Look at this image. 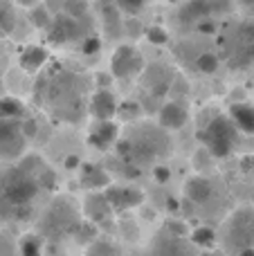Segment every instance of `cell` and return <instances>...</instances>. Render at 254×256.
<instances>
[{
	"mask_svg": "<svg viewBox=\"0 0 254 256\" xmlns=\"http://www.w3.org/2000/svg\"><path fill=\"white\" fill-rule=\"evenodd\" d=\"M90 110L97 120H112L117 115V102L112 97V92L108 90H97L90 99Z\"/></svg>",
	"mask_w": 254,
	"mask_h": 256,
	"instance_id": "7c38bea8",
	"label": "cell"
},
{
	"mask_svg": "<svg viewBox=\"0 0 254 256\" xmlns=\"http://www.w3.org/2000/svg\"><path fill=\"white\" fill-rule=\"evenodd\" d=\"M106 200L110 209H124V207H140L144 202V194L133 186H112L106 191Z\"/></svg>",
	"mask_w": 254,
	"mask_h": 256,
	"instance_id": "30bf717a",
	"label": "cell"
},
{
	"mask_svg": "<svg viewBox=\"0 0 254 256\" xmlns=\"http://www.w3.org/2000/svg\"><path fill=\"white\" fill-rule=\"evenodd\" d=\"M0 2H4V0H0Z\"/></svg>",
	"mask_w": 254,
	"mask_h": 256,
	"instance_id": "60d3db41",
	"label": "cell"
},
{
	"mask_svg": "<svg viewBox=\"0 0 254 256\" xmlns=\"http://www.w3.org/2000/svg\"><path fill=\"white\" fill-rule=\"evenodd\" d=\"M117 7L124 9L126 14H138L144 7V0H115Z\"/></svg>",
	"mask_w": 254,
	"mask_h": 256,
	"instance_id": "f546056e",
	"label": "cell"
},
{
	"mask_svg": "<svg viewBox=\"0 0 254 256\" xmlns=\"http://www.w3.org/2000/svg\"><path fill=\"white\" fill-rule=\"evenodd\" d=\"M18 2H20L22 7H34V4H36V0H18Z\"/></svg>",
	"mask_w": 254,
	"mask_h": 256,
	"instance_id": "ab89813d",
	"label": "cell"
},
{
	"mask_svg": "<svg viewBox=\"0 0 254 256\" xmlns=\"http://www.w3.org/2000/svg\"><path fill=\"white\" fill-rule=\"evenodd\" d=\"M212 194H214V186H212V182L207 180V178L198 176L187 182V198L192 200L194 204H205L207 200L212 198Z\"/></svg>",
	"mask_w": 254,
	"mask_h": 256,
	"instance_id": "5bb4252c",
	"label": "cell"
},
{
	"mask_svg": "<svg viewBox=\"0 0 254 256\" xmlns=\"http://www.w3.org/2000/svg\"><path fill=\"white\" fill-rule=\"evenodd\" d=\"M238 2H241L248 12H254V0H238Z\"/></svg>",
	"mask_w": 254,
	"mask_h": 256,
	"instance_id": "f35d334b",
	"label": "cell"
},
{
	"mask_svg": "<svg viewBox=\"0 0 254 256\" xmlns=\"http://www.w3.org/2000/svg\"><path fill=\"white\" fill-rule=\"evenodd\" d=\"M76 36V18L61 14V16H54L52 22L48 27V38L54 45H63L68 40H72Z\"/></svg>",
	"mask_w": 254,
	"mask_h": 256,
	"instance_id": "9c48e42d",
	"label": "cell"
},
{
	"mask_svg": "<svg viewBox=\"0 0 254 256\" xmlns=\"http://www.w3.org/2000/svg\"><path fill=\"white\" fill-rule=\"evenodd\" d=\"M187 124V110L180 104L169 102L160 108V126L169 128V130H178Z\"/></svg>",
	"mask_w": 254,
	"mask_h": 256,
	"instance_id": "4fadbf2b",
	"label": "cell"
},
{
	"mask_svg": "<svg viewBox=\"0 0 254 256\" xmlns=\"http://www.w3.org/2000/svg\"><path fill=\"white\" fill-rule=\"evenodd\" d=\"M90 243L92 245H90V250H88V256H120V250L104 238L90 240Z\"/></svg>",
	"mask_w": 254,
	"mask_h": 256,
	"instance_id": "7402d4cb",
	"label": "cell"
},
{
	"mask_svg": "<svg viewBox=\"0 0 254 256\" xmlns=\"http://www.w3.org/2000/svg\"><path fill=\"white\" fill-rule=\"evenodd\" d=\"M196 68L200 72H205V74H214V72L218 70V56L212 54V52L200 54V56L196 58Z\"/></svg>",
	"mask_w": 254,
	"mask_h": 256,
	"instance_id": "cb8c5ba5",
	"label": "cell"
},
{
	"mask_svg": "<svg viewBox=\"0 0 254 256\" xmlns=\"http://www.w3.org/2000/svg\"><path fill=\"white\" fill-rule=\"evenodd\" d=\"M212 14V0H189L182 9H180V20L192 22V20H202Z\"/></svg>",
	"mask_w": 254,
	"mask_h": 256,
	"instance_id": "e0dca14e",
	"label": "cell"
},
{
	"mask_svg": "<svg viewBox=\"0 0 254 256\" xmlns=\"http://www.w3.org/2000/svg\"><path fill=\"white\" fill-rule=\"evenodd\" d=\"M81 182H84L86 189H102V186L108 184V176L104 173V168H99V166H86L84 176H81Z\"/></svg>",
	"mask_w": 254,
	"mask_h": 256,
	"instance_id": "d6986e66",
	"label": "cell"
},
{
	"mask_svg": "<svg viewBox=\"0 0 254 256\" xmlns=\"http://www.w3.org/2000/svg\"><path fill=\"white\" fill-rule=\"evenodd\" d=\"M146 38L151 40L153 45H164L169 40V34H166L164 27H148L146 30Z\"/></svg>",
	"mask_w": 254,
	"mask_h": 256,
	"instance_id": "83f0119b",
	"label": "cell"
},
{
	"mask_svg": "<svg viewBox=\"0 0 254 256\" xmlns=\"http://www.w3.org/2000/svg\"><path fill=\"white\" fill-rule=\"evenodd\" d=\"M86 212H88V216L92 218L94 222L104 220V218L110 214V204H108L106 196H92V198L86 200Z\"/></svg>",
	"mask_w": 254,
	"mask_h": 256,
	"instance_id": "ac0fdd59",
	"label": "cell"
},
{
	"mask_svg": "<svg viewBox=\"0 0 254 256\" xmlns=\"http://www.w3.org/2000/svg\"><path fill=\"white\" fill-rule=\"evenodd\" d=\"M214 240H216V234L210 227H198V230L192 232V243L200 245V248H212Z\"/></svg>",
	"mask_w": 254,
	"mask_h": 256,
	"instance_id": "603a6c76",
	"label": "cell"
},
{
	"mask_svg": "<svg viewBox=\"0 0 254 256\" xmlns=\"http://www.w3.org/2000/svg\"><path fill=\"white\" fill-rule=\"evenodd\" d=\"M40 250H43V243H40L38 236H22L20 245H18V254L20 256H40Z\"/></svg>",
	"mask_w": 254,
	"mask_h": 256,
	"instance_id": "44dd1931",
	"label": "cell"
},
{
	"mask_svg": "<svg viewBox=\"0 0 254 256\" xmlns=\"http://www.w3.org/2000/svg\"><path fill=\"white\" fill-rule=\"evenodd\" d=\"M153 176H156V180L160 182V184H164V182L169 180V176H171V173H169V168H166V166H156V171H153Z\"/></svg>",
	"mask_w": 254,
	"mask_h": 256,
	"instance_id": "836d02e7",
	"label": "cell"
},
{
	"mask_svg": "<svg viewBox=\"0 0 254 256\" xmlns=\"http://www.w3.org/2000/svg\"><path fill=\"white\" fill-rule=\"evenodd\" d=\"M117 112H120L124 120H135V117L140 115V106L135 102H126V104H122V106H117Z\"/></svg>",
	"mask_w": 254,
	"mask_h": 256,
	"instance_id": "f1b7e54d",
	"label": "cell"
},
{
	"mask_svg": "<svg viewBox=\"0 0 254 256\" xmlns=\"http://www.w3.org/2000/svg\"><path fill=\"white\" fill-rule=\"evenodd\" d=\"M90 227L92 225H81V240H92V236H94V230L90 232Z\"/></svg>",
	"mask_w": 254,
	"mask_h": 256,
	"instance_id": "d590c367",
	"label": "cell"
},
{
	"mask_svg": "<svg viewBox=\"0 0 254 256\" xmlns=\"http://www.w3.org/2000/svg\"><path fill=\"white\" fill-rule=\"evenodd\" d=\"M148 256H196V254H194V250L182 240V236L162 234L156 238Z\"/></svg>",
	"mask_w": 254,
	"mask_h": 256,
	"instance_id": "ba28073f",
	"label": "cell"
},
{
	"mask_svg": "<svg viewBox=\"0 0 254 256\" xmlns=\"http://www.w3.org/2000/svg\"><path fill=\"white\" fill-rule=\"evenodd\" d=\"M22 115V104L12 97H0V117L4 120H18Z\"/></svg>",
	"mask_w": 254,
	"mask_h": 256,
	"instance_id": "ffe728a7",
	"label": "cell"
},
{
	"mask_svg": "<svg viewBox=\"0 0 254 256\" xmlns=\"http://www.w3.org/2000/svg\"><path fill=\"white\" fill-rule=\"evenodd\" d=\"M22 150H25V135L20 132V122L0 117V158H20Z\"/></svg>",
	"mask_w": 254,
	"mask_h": 256,
	"instance_id": "5b68a950",
	"label": "cell"
},
{
	"mask_svg": "<svg viewBox=\"0 0 254 256\" xmlns=\"http://www.w3.org/2000/svg\"><path fill=\"white\" fill-rule=\"evenodd\" d=\"M40 184H38V176L34 171H27L25 166L14 168L12 173H7L2 180V196L0 200L7 204H12L14 209L30 204L36 198Z\"/></svg>",
	"mask_w": 254,
	"mask_h": 256,
	"instance_id": "6da1fadb",
	"label": "cell"
},
{
	"mask_svg": "<svg viewBox=\"0 0 254 256\" xmlns=\"http://www.w3.org/2000/svg\"><path fill=\"white\" fill-rule=\"evenodd\" d=\"M236 254L238 256H254V248H243V250H238Z\"/></svg>",
	"mask_w": 254,
	"mask_h": 256,
	"instance_id": "74e56055",
	"label": "cell"
},
{
	"mask_svg": "<svg viewBox=\"0 0 254 256\" xmlns=\"http://www.w3.org/2000/svg\"><path fill=\"white\" fill-rule=\"evenodd\" d=\"M45 63H48V50L40 45H30L20 52V66L27 72H38Z\"/></svg>",
	"mask_w": 254,
	"mask_h": 256,
	"instance_id": "9a60e30c",
	"label": "cell"
},
{
	"mask_svg": "<svg viewBox=\"0 0 254 256\" xmlns=\"http://www.w3.org/2000/svg\"><path fill=\"white\" fill-rule=\"evenodd\" d=\"M66 166H68V168H74V166H79V160H76V158H72V155H70V158L66 160Z\"/></svg>",
	"mask_w": 254,
	"mask_h": 256,
	"instance_id": "8d00e7d4",
	"label": "cell"
},
{
	"mask_svg": "<svg viewBox=\"0 0 254 256\" xmlns=\"http://www.w3.org/2000/svg\"><path fill=\"white\" fill-rule=\"evenodd\" d=\"M236 126L228 117H214L210 126L198 130V140L210 148L212 155L216 158H228L232 153L234 144H236Z\"/></svg>",
	"mask_w": 254,
	"mask_h": 256,
	"instance_id": "7a4b0ae2",
	"label": "cell"
},
{
	"mask_svg": "<svg viewBox=\"0 0 254 256\" xmlns=\"http://www.w3.org/2000/svg\"><path fill=\"white\" fill-rule=\"evenodd\" d=\"M166 230H169V234H174V236L187 234V227H184V222H180V220H171L169 225H166Z\"/></svg>",
	"mask_w": 254,
	"mask_h": 256,
	"instance_id": "d6a6232c",
	"label": "cell"
},
{
	"mask_svg": "<svg viewBox=\"0 0 254 256\" xmlns=\"http://www.w3.org/2000/svg\"><path fill=\"white\" fill-rule=\"evenodd\" d=\"M142 68H144L142 54L135 48H130V45H122V48H117V52L112 54L110 70L117 79H130V76H135L138 72H142Z\"/></svg>",
	"mask_w": 254,
	"mask_h": 256,
	"instance_id": "8992f818",
	"label": "cell"
},
{
	"mask_svg": "<svg viewBox=\"0 0 254 256\" xmlns=\"http://www.w3.org/2000/svg\"><path fill=\"white\" fill-rule=\"evenodd\" d=\"M88 9H90L88 0H66V14L72 18H76V20L84 18L86 14H88Z\"/></svg>",
	"mask_w": 254,
	"mask_h": 256,
	"instance_id": "d4e9b609",
	"label": "cell"
},
{
	"mask_svg": "<svg viewBox=\"0 0 254 256\" xmlns=\"http://www.w3.org/2000/svg\"><path fill=\"white\" fill-rule=\"evenodd\" d=\"M32 22H34L38 30H48L50 22H52V16H50L48 7H43V4H36V7L32 9Z\"/></svg>",
	"mask_w": 254,
	"mask_h": 256,
	"instance_id": "4316f807",
	"label": "cell"
},
{
	"mask_svg": "<svg viewBox=\"0 0 254 256\" xmlns=\"http://www.w3.org/2000/svg\"><path fill=\"white\" fill-rule=\"evenodd\" d=\"M230 115L236 128H241L243 132H254V106L250 104H234L230 108Z\"/></svg>",
	"mask_w": 254,
	"mask_h": 256,
	"instance_id": "2e32d148",
	"label": "cell"
},
{
	"mask_svg": "<svg viewBox=\"0 0 254 256\" xmlns=\"http://www.w3.org/2000/svg\"><path fill=\"white\" fill-rule=\"evenodd\" d=\"M117 135H120V128L112 120H97V124L90 128L88 142L94 148H108L117 142Z\"/></svg>",
	"mask_w": 254,
	"mask_h": 256,
	"instance_id": "8fae6325",
	"label": "cell"
},
{
	"mask_svg": "<svg viewBox=\"0 0 254 256\" xmlns=\"http://www.w3.org/2000/svg\"><path fill=\"white\" fill-rule=\"evenodd\" d=\"M84 54H97L99 50H102V40L97 38V36H88V38L84 40Z\"/></svg>",
	"mask_w": 254,
	"mask_h": 256,
	"instance_id": "4dcf8cb0",
	"label": "cell"
},
{
	"mask_svg": "<svg viewBox=\"0 0 254 256\" xmlns=\"http://www.w3.org/2000/svg\"><path fill=\"white\" fill-rule=\"evenodd\" d=\"M254 63V20H246L236 27L234 45L230 50V66L248 68Z\"/></svg>",
	"mask_w": 254,
	"mask_h": 256,
	"instance_id": "277c9868",
	"label": "cell"
},
{
	"mask_svg": "<svg viewBox=\"0 0 254 256\" xmlns=\"http://www.w3.org/2000/svg\"><path fill=\"white\" fill-rule=\"evenodd\" d=\"M16 25V18H14V12L7 7L4 2H0V36L9 34Z\"/></svg>",
	"mask_w": 254,
	"mask_h": 256,
	"instance_id": "484cf974",
	"label": "cell"
},
{
	"mask_svg": "<svg viewBox=\"0 0 254 256\" xmlns=\"http://www.w3.org/2000/svg\"><path fill=\"white\" fill-rule=\"evenodd\" d=\"M0 256H16V252H14V248H12L9 240H2V245H0Z\"/></svg>",
	"mask_w": 254,
	"mask_h": 256,
	"instance_id": "e575fe53",
	"label": "cell"
},
{
	"mask_svg": "<svg viewBox=\"0 0 254 256\" xmlns=\"http://www.w3.org/2000/svg\"><path fill=\"white\" fill-rule=\"evenodd\" d=\"M36 130H38V122H34V120L20 122V132H22L25 137H34Z\"/></svg>",
	"mask_w": 254,
	"mask_h": 256,
	"instance_id": "1f68e13d",
	"label": "cell"
},
{
	"mask_svg": "<svg viewBox=\"0 0 254 256\" xmlns=\"http://www.w3.org/2000/svg\"><path fill=\"white\" fill-rule=\"evenodd\" d=\"M76 216L72 214L70 204L66 202V200H61V202L52 204V209H50L48 218H45V232L48 234H68V232H74L76 230Z\"/></svg>",
	"mask_w": 254,
	"mask_h": 256,
	"instance_id": "52a82bcc",
	"label": "cell"
},
{
	"mask_svg": "<svg viewBox=\"0 0 254 256\" xmlns=\"http://www.w3.org/2000/svg\"><path fill=\"white\" fill-rule=\"evenodd\" d=\"M225 243L238 252L243 248H254V207H243L230 218L225 230Z\"/></svg>",
	"mask_w": 254,
	"mask_h": 256,
	"instance_id": "3957f363",
	"label": "cell"
}]
</instances>
